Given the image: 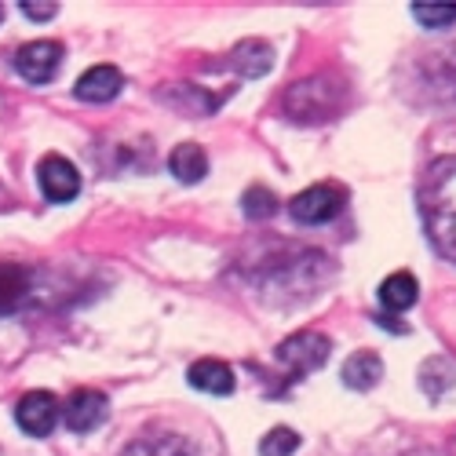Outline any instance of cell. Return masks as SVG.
Returning <instances> with one entry per match:
<instances>
[{"mask_svg":"<svg viewBox=\"0 0 456 456\" xmlns=\"http://www.w3.org/2000/svg\"><path fill=\"white\" fill-rule=\"evenodd\" d=\"M121 456H201V449L183 435H154V438L132 442Z\"/></svg>","mask_w":456,"mask_h":456,"instance_id":"7c38bea8","label":"cell"},{"mask_svg":"<svg viewBox=\"0 0 456 456\" xmlns=\"http://www.w3.org/2000/svg\"><path fill=\"white\" fill-rule=\"evenodd\" d=\"M0 19H4V8H0Z\"/></svg>","mask_w":456,"mask_h":456,"instance_id":"7402d4cb","label":"cell"},{"mask_svg":"<svg viewBox=\"0 0 456 456\" xmlns=\"http://www.w3.org/2000/svg\"><path fill=\"white\" fill-rule=\"evenodd\" d=\"M231 66L241 69V77H263V73L274 66V52L263 41H241L231 55Z\"/></svg>","mask_w":456,"mask_h":456,"instance_id":"2e32d148","label":"cell"},{"mask_svg":"<svg viewBox=\"0 0 456 456\" xmlns=\"http://www.w3.org/2000/svg\"><path fill=\"white\" fill-rule=\"evenodd\" d=\"M33 289V271L22 263H0V314H15Z\"/></svg>","mask_w":456,"mask_h":456,"instance_id":"30bf717a","label":"cell"},{"mask_svg":"<svg viewBox=\"0 0 456 456\" xmlns=\"http://www.w3.org/2000/svg\"><path fill=\"white\" fill-rule=\"evenodd\" d=\"M190 387H198L205 395H231L234 391V369L219 358H201L190 365Z\"/></svg>","mask_w":456,"mask_h":456,"instance_id":"8fae6325","label":"cell"},{"mask_svg":"<svg viewBox=\"0 0 456 456\" xmlns=\"http://www.w3.org/2000/svg\"><path fill=\"white\" fill-rule=\"evenodd\" d=\"M4 205H8V190H4V186H0V208H4Z\"/></svg>","mask_w":456,"mask_h":456,"instance_id":"44dd1931","label":"cell"},{"mask_svg":"<svg viewBox=\"0 0 456 456\" xmlns=\"http://www.w3.org/2000/svg\"><path fill=\"white\" fill-rule=\"evenodd\" d=\"M37 183H41V194L55 205H66L81 194V172L73 168V161H66L62 154H48L37 165Z\"/></svg>","mask_w":456,"mask_h":456,"instance_id":"5b68a950","label":"cell"},{"mask_svg":"<svg viewBox=\"0 0 456 456\" xmlns=\"http://www.w3.org/2000/svg\"><path fill=\"white\" fill-rule=\"evenodd\" d=\"M416 296H420V285H416V278L409 271H398V274L384 278V285H379V303H384L387 311H395V314L409 311L416 303Z\"/></svg>","mask_w":456,"mask_h":456,"instance_id":"9a60e30c","label":"cell"},{"mask_svg":"<svg viewBox=\"0 0 456 456\" xmlns=\"http://www.w3.org/2000/svg\"><path fill=\"white\" fill-rule=\"evenodd\" d=\"M296 449H299V435L292 428H274L259 442V456H292Z\"/></svg>","mask_w":456,"mask_h":456,"instance_id":"ac0fdd59","label":"cell"},{"mask_svg":"<svg viewBox=\"0 0 456 456\" xmlns=\"http://www.w3.org/2000/svg\"><path fill=\"white\" fill-rule=\"evenodd\" d=\"M59 409H62V424H66L73 435H88V431H95V428L106 420L110 402H106V395L85 387V391H73V395L66 398V405H59Z\"/></svg>","mask_w":456,"mask_h":456,"instance_id":"ba28073f","label":"cell"},{"mask_svg":"<svg viewBox=\"0 0 456 456\" xmlns=\"http://www.w3.org/2000/svg\"><path fill=\"white\" fill-rule=\"evenodd\" d=\"M168 165H172V172H175L179 183H201L205 172H208V154H205L198 142H179L172 150Z\"/></svg>","mask_w":456,"mask_h":456,"instance_id":"5bb4252c","label":"cell"},{"mask_svg":"<svg viewBox=\"0 0 456 456\" xmlns=\"http://www.w3.org/2000/svg\"><path fill=\"white\" fill-rule=\"evenodd\" d=\"M62 66V45L59 41H29L15 55V69L29 85H48Z\"/></svg>","mask_w":456,"mask_h":456,"instance_id":"8992f818","label":"cell"},{"mask_svg":"<svg viewBox=\"0 0 456 456\" xmlns=\"http://www.w3.org/2000/svg\"><path fill=\"white\" fill-rule=\"evenodd\" d=\"M278 208H281V205H278V198L271 194L267 186H252L248 194H245V216H248V219H271Z\"/></svg>","mask_w":456,"mask_h":456,"instance_id":"d6986e66","label":"cell"},{"mask_svg":"<svg viewBox=\"0 0 456 456\" xmlns=\"http://www.w3.org/2000/svg\"><path fill=\"white\" fill-rule=\"evenodd\" d=\"M121 88H125V77H121L118 66H92L73 92H77V99H85V102H110V99L121 95Z\"/></svg>","mask_w":456,"mask_h":456,"instance_id":"9c48e42d","label":"cell"},{"mask_svg":"<svg viewBox=\"0 0 456 456\" xmlns=\"http://www.w3.org/2000/svg\"><path fill=\"white\" fill-rule=\"evenodd\" d=\"M55 4H22V15L26 19H37V22H45V19H55Z\"/></svg>","mask_w":456,"mask_h":456,"instance_id":"ffe728a7","label":"cell"},{"mask_svg":"<svg viewBox=\"0 0 456 456\" xmlns=\"http://www.w3.org/2000/svg\"><path fill=\"white\" fill-rule=\"evenodd\" d=\"M15 420L33 438L52 435L55 424H59V398L52 391H29V395H22L19 405H15Z\"/></svg>","mask_w":456,"mask_h":456,"instance_id":"52a82bcc","label":"cell"},{"mask_svg":"<svg viewBox=\"0 0 456 456\" xmlns=\"http://www.w3.org/2000/svg\"><path fill=\"white\" fill-rule=\"evenodd\" d=\"M339 212H344V190L336 183H318V186H307L303 194H296L289 201V216L303 226H322V223H332Z\"/></svg>","mask_w":456,"mask_h":456,"instance_id":"277c9868","label":"cell"},{"mask_svg":"<svg viewBox=\"0 0 456 456\" xmlns=\"http://www.w3.org/2000/svg\"><path fill=\"white\" fill-rule=\"evenodd\" d=\"M339 376H344V384L351 391H369L379 384V376H384V362H379V354H372V351H358L344 362V372Z\"/></svg>","mask_w":456,"mask_h":456,"instance_id":"4fadbf2b","label":"cell"},{"mask_svg":"<svg viewBox=\"0 0 456 456\" xmlns=\"http://www.w3.org/2000/svg\"><path fill=\"white\" fill-rule=\"evenodd\" d=\"M420 212L431 245L456 263V154L438 158L420 186Z\"/></svg>","mask_w":456,"mask_h":456,"instance_id":"6da1fadb","label":"cell"},{"mask_svg":"<svg viewBox=\"0 0 456 456\" xmlns=\"http://www.w3.org/2000/svg\"><path fill=\"white\" fill-rule=\"evenodd\" d=\"M412 19L428 29H449L456 26V4H412Z\"/></svg>","mask_w":456,"mask_h":456,"instance_id":"e0dca14e","label":"cell"},{"mask_svg":"<svg viewBox=\"0 0 456 456\" xmlns=\"http://www.w3.org/2000/svg\"><path fill=\"white\" fill-rule=\"evenodd\" d=\"M329 351H332L329 336H322V332H314V329H303V332L289 336L285 344L278 347V362L289 369L292 379H299V376L322 369V365L329 362Z\"/></svg>","mask_w":456,"mask_h":456,"instance_id":"3957f363","label":"cell"},{"mask_svg":"<svg viewBox=\"0 0 456 456\" xmlns=\"http://www.w3.org/2000/svg\"><path fill=\"white\" fill-rule=\"evenodd\" d=\"M344 81L336 77H307L285 92L281 110L289 121H303V125H314V121H332L339 110H344Z\"/></svg>","mask_w":456,"mask_h":456,"instance_id":"7a4b0ae2","label":"cell"}]
</instances>
